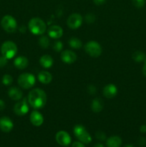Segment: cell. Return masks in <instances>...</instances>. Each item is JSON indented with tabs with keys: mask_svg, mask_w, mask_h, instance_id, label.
Segmentation results:
<instances>
[{
	"mask_svg": "<svg viewBox=\"0 0 146 147\" xmlns=\"http://www.w3.org/2000/svg\"><path fill=\"white\" fill-rule=\"evenodd\" d=\"M28 102L30 106L34 109H41L47 103L46 93L40 88H34L29 92Z\"/></svg>",
	"mask_w": 146,
	"mask_h": 147,
	"instance_id": "cell-1",
	"label": "cell"
},
{
	"mask_svg": "<svg viewBox=\"0 0 146 147\" xmlns=\"http://www.w3.org/2000/svg\"><path fill=\"white\" fill-rule=\"evenodd\" d=\"M28 27L29 31L35 35H41L44 34V32L46 31V26L45 22L43 21L42 19L38 18V17H34V18L31 19L29 22Z\"/></svg>",
	"mask_w": 146,
	"mask_h": 147,
	"instance_id": "cell-2",
	"label": "cell"
},
{
	"mask_svg": "<svg viewBox=\"0 0 146 147\" xmlns=\"http://www.w3.org/2000/svg\"><path fill=\"white\" fill-rule=\"evenodd\" d=\"M1 53L8 60L13 58L17 53V45L12 41L4 42L1 47Z\"/></svg>",
	"mask_w": 146,
	"mask_h": 147,
	"instance_id": "cell-3",
	"label": "cell"
},
{
	"mask_svg": "<svg viewBox=\"0 0 146 147\" xmlns=\"http://www.w3.org/2000/svg\"><path fill=\"white\" fill-rule=\"evenodd\" d=\"M18 84L24 89L31 88L35 84L36 79L34 76L29 73H24L20 75L18 78Z\"/></svg>",
	"mask_w": 146,
	"mask_h": 147,
	"instance_id": "cell-4",
	"label": "cell"
},
{
	"mask_svg": "<svg viewBox=\"0 0 146 147\" xmlns=\"http://www.w3.org/2000/svg\"><path fill=\"white\" fill-rule=\"evenodd\" d=\"M1 25L3 30L9 33L14 32L17 29V20L14 19V17L9 14L2 17L1 20Z\"/></svg>",
	"mask_w": 146,
	"mask_h": 147,
	"instance_id": "cell-5",
	"label": "cell"
},
{
	"mask_svg": "<svg viewBox=\"0 0 146 147\" xmlns=\"http://www.w3.org/2000/svg\"><path fill=\"white\" fill-rule=\"evenodd\" d=\"M74 134L82 143L89 144L92 142L91 136L82 125H76L74 127Z\"/></svg>",
	"mask_w": 146,
	"mask_h": 147,
	"instance_id": "cell-6",
	"label": "cell"
},
{
	"mask_svg": "<svg viewBox=\"0 0 146 147\" xmlns=\"http://www.w3.org/2000/svg\"><path fill=\"white\" fill-rule=\"evenodd\" d=\"M84 50L90 56L98 57L102 54V47L97 42L90 41L84 45Z\"/></svg>",
	"mask_w": 146,
	"mask_h": 147,
	"instance_id": "cell-7",
	"label": "cell"
},
{
	"mask_svg": "<svg viewBox=\"0 0 146 147\" xmlns=\"http://www.w3.org/2000/svg\"><path fill=\"white\" fill-rule=\"evenodd\" d=\"M83 19L81 14L78 13H74L70 15L67 21V24L70 29L76 30L78 29L82 24Z\"/></svg>",
	"mask_w": 146,
	"mask_h": 147,
	"instance_id": "cell-8",
	"label": "cell"
},
{
	"mask_svg": "<svg viewBox=\"0 0 146 147\" xmlns=\"http://www.w3.org/2000/svg\"><path fill=\"white\" fill-rule=\"evenodd\" d=\"M29 111V106L27 104V100L25 98L23 99L21 101H19L14 105V112L17 116H24Z\"/></svg>",
	"mask_w": 146,
	"mask_h": 147,
	"instance_id": "cell-9",
	"label": "cell"
},
{
	"mask_svg": "<svg viewBox=\"0 0 146 147\" xmlns=\"http://www.w3.org/2000/svg\"><path fill=\"white\" fill-rule=\"evenodd\" d=\"M56 141L61 146H68L71 143V137L67 132L64 131H60L55 136Z\"/></svg>",
	"mask_w": 146,
	"mask_h": 147,
	"instance_id": "cell-10",
	"label": "cell"
},
{
	"mask_svg": "<svg viewBox=\"0 0 146 147\" xmlns=\"http://www.w3.org/2000/svg\"><path fill=\"white\" fill-rule=\"evenodd\" d=\"M14 123L7 116H3L0 118V129L3 132L8 133L13 129Z\"/></svg>",
	"mask_w": 146,
	"mask_h": 147,
	"instance_id": "cell-11",
	"label": "cell"
},
{
	"mask_svg": "<svg viewBox=\"0 0 146 147\" xmlns=\"http://www.w3.org/2000/svg\"><path fill=\"white\" fill-rule=\"evenodd\" d=\"M61 59L64 63L72 64L77 60V55L71 50H64L61 53Z\"/></svg>",
	"mask_w": 146,
	"mask_h": 147,
	"instance_id": "cell-12",
	"label": "cell"
},
{
	"mask_svg": "<svg viewBox=\"0 0 146 147\" xmlns=\"http://www.w3.org/2000/svg\"><path fill=\"white\" fill-rule=\"evenodd\" d=\"M30 121L34 126H40L44 123V117L41 113L37 111H34L30 114Z\"/></svg>",
	"mask_w": 146,
	"mask_h": 147,
	"instance_id": "cell-13",
	"label": "cell"
},
{
	"mask_svg": "<svg viewBox=\"0 0 146 147\" xmlns=\"http://www.w3.org/2000/svg\"><path fill=\"white\" fill-rule=\"evenodd\" d=\"M117 94V88L114 84H107L103 88V95L107 98H113Z\"/></svg>",
	"mask_w": 146,
	"mask_h": 147,
	"instance_id": "cell-14",
	"label": "cell"
},
{
	"mask_svg": "<svg viewBox=\"0 0 146 147\" xmlns=\"http://www.w3.org/2000/svg\"><path fill=\"white\" fill-rule=\"evenodd\" d=\"M63 30L59 25H52L48 29V35L51 38L59 39L62 36Z\"/></svg>",
	"mask_w": 146,
	"mask_h": 147,
	"instance_id": "cell-15",
	"label": "cell"
},
{
	"mask_svg": "<svg viewBox=\"0 0 146 147\" xmlns=\"http://www.w3.org/2000/svg\"><path fill=\"white\" fill-rule=\"evenodd\" d=\"M14 65L19 70H24L28 66L29 60L24 56H19L14 60Z\"/></svg>",
	"mask_w": 146,
	"mask_h": 147,
	"instance_id": "cell-16",
	"label": "cell"
},
{
	"mask_svg": "<svg viewBox=\"0 0 146 147\" xmlns=\"http://www.w3.org/2000/svg\"><path fill=\"white\" fill-rule=\"evenodd\" d=\"M53 60L52 57L49 55H44L42 56L40 59V63L44 68H50L53 65Z\"/></svg>",
	"mask_w": 146,
	"mask_h": 147,
	"instance_id": "cell-17",
	"label": "cell"
},
{
	"mask_svg": "<svg viewBox=\"0 0 146 147\" xmlns=\"http://www.w3.org/2000/svg\"><path fill=\"white\" fill-rule=\"evenodd\" d=\"M8 95L11 99L14 100H19L22 98V92L19 88L17 87H12L9 88Z\"/></svg>",
	"mask_w": 146,
	"mask_h": 147,
	"instance_id": "cell-18",
	"label": "cell"
},
{
	"mask_svg": "<svg viewBox=\"0 0 146 147\" xmlns=\"http://www.w3.org/2000/svg\"><path fill=\"white\" fill-rule=\"evenodd\" d=\"M38 80L43 84H49L52 80V76L47 71H41L38 74Z\"/></svg>",
	"mask_w": 146,
	"mask_h": 147,
	"instance_id": "cell-19",
	"label": "cell"
},
{
	"mask_svg": "<svg viewBox=\"0 0 146 147\" xmlns=\"http://www.w3.org/2000/svg\"><path fill=\"white\" fill-rule=\"evenodd\" d=\"M122 144V139L117 136H110L106 142L107 147H120Z\"/></svg>",
	"mask_w": 146,
	"mask_h": 147,
	"instance_id": "cell-20",
	"label": "cell"
},
{
	"mask_svg": "<svg viewBox=\"0 0 146 147\" xmlns=\"http://www.w3.org/2000/svg\"><path fill=\"white\" fill-rule=\"evenodd\" d=\"M103 107H104V104L101 99L96 98L92 101L91 109L94 113H100L103 109Z\"/></svg>",
	"mask_w": 146,
	"mask_h": 147,
	"instance_id": "cell-21",
	"label": "cell"
},
{
	"mask_svg": "<svg viewBox=\"0 0 146 147\" xmlns=\"http://www.w3.org/2000/svg\"><path fill=\"white\" fill-rule=\"evenodd\" d=\"M132 57L136 63H142V62H145L146 60V55L141 51L134 52Z\"/></svg>",
	"mask_w": 146,
	"mask_h": 147,
	"instance_id": "cell-22",
	"label": "cell"
},
{
	"mask_svg": "<svg viewBox=\"0 0 146 147\" xmlns=\"http://www.w3.org/2000/svg\"><path fill=\"white\" fill-rule=\"evenodd\" d=\"M69 45L73 49H80L82 46V42L81 40L77 37H71L68 42Z\"/></svg>",
	"mask_w": 146,
	"mask_h": 147,
	"instance_id": "cell-23",
	"label": "cell"
},
{
	"mask_svg": "<svg viewBox=\"0 0 146 147\" xmlns=\"http://www.w3.org/2000/svg\"><path fill=\"white\" fill-rule=\"evenodd\" d=\"M38 43L39 45H40V47H42V48L46 49L50 46V42L47 36H42V37H41L39 39Z\"/></svg>",
	"mask_w": 146,
	"mask_h": 147,
	"instance_id": "cell-24",
	"label": "cell"
},
{
	"mask_svg": "<svg viewBox=\"0 0 146 147\" xmlns=\"http://www.w3.org/2000/svg\"><path fill=\"white\" fill-rule=\"evenodd\" d=\"M13 83V78L10 75L6 74L2 77V83L4 86H10Z\"/></svg>",
	"mask_w": 146,
	"mask_h": 147,
	"instance_id": "cell-25",
	"label": "cell"
},
{
	"mask_svg": "<svg viewBox=\"0 0 146 147\" xmlns=\"http://www.w3.org/2000/svg\"><path fill=\"white\" fill-rule=\"evenodd\" d=\"M133 5L137 8H143L145 4V0H131Z\"/></svg>",
	"mask_w": 146,
	"mask_h": 147,
	"instance_id": "cell-26",
	"label": "cell"
},
{
	"mask_svg": "<svg viewBox=\"0 0 146 147\" xmlns=\"http://www.w3.org/2000/svg\"><path fill=\"white\" fill-rule=\"evenodd\" d=\"M62 48H63V44L62 42L60 41L55 42L54 43V45H53V50H54L55 52H57V53L61 52L62 50Z\"/></svg>",
	"mask_w": 146,
	"mask_h": 147,
	"instance_id": "cell-27",
	"label": "cell"
},
{
	"mask_svg": "<svg viewBox=\"0 0 146 147\" xmlns=\"http://www.w3.org/2000/svg\"><path fill=\"white\" fill-rule=\"evenodd\" d=\"M85 20L87 23H93L95 21V16L92 13H89L86 15Z\"/></svg>",
	"mask_w": 146,
	"mask_h": 147,
	"instance_id": "cell-28",
	"label": "cell"
},
{
	"mask_svg": "<svg viewBox=\"0 0 146 147\" xmlns=\"http://www.w3.org/2000/svg\"><path fill=\"white\" fill-rule=\"evenodd\" d=\"M95 136L99 139V140H102V141H104V139H106V136L104 134V132L102 131H97V133L95 134Z\"/></svg>",
	"mask_w": 146,
	"mask_h": 147,
	"instance_id": "cell-29",
	"label": "cell"
},
{
	"mask_svg": "<svg viewBox=\"0 0 146 147\" xmlns=\"http://www.w3.org/2000/svg\"><path fill=\"white\" fill-rule=\"evenodd\" d=\"M7 60L8 59L6 58L5 57H4L3 55L1 56L0 57V67H4L7 64Z\"/></svg>",
	"mask_w": 146,
	"mask_h": 147,
	"instance_id": "cell-30",
	"label": "cell"
},
{
	"mask_svg": "<svg viewBox=\"0 0 146 147\" xmlns=\"http://www.w3.org/2000/svg\"><path fill=\"white\" fill-rule=\"evenodd\" d=\"M106 1V0H93V2H94V4L97 6L102 5V4H104Z\"/></svg>",
	"mask_w": 146,
	"mask_h": 147,
	"instance_id": "cell-31",
	"label": "cell"
},
{
	"mask_svg": "<svg viewBox=\"0 0 146 147\" xmlns=\"http://www.w3.org/2000/svg\"><path fill=\"white\" fill-rule=\"evenodd\" d=\"M88 91L90 94H94L96 93V88H94V86H90L88 87Z\"/></svg>",
	"mask_w": 146,
	"mask_h": 147,
	"instance_id": "cell-32",
	"label": "cell"
},
{
	"mask_svg": "<svg viewBox=\"0 0 146 147\" xmlns=\"http://www.w3.org/2000/svg\"><path fill=\"white\" fill-rule=\"evenodd\" d=\"M72 147H85V146H84V145L82 143H81V142H75L72 144Z\"/></svg>",
	"mask_w": 146,
	"mask_h": 147,
	"instance_id": "cell-33",
	"label": "cell"
},
{
	"mask_svg": "<svg viewBox=\"0 0 146 147\" xmlns=\"http://www.w3.org/2000/svg\"><path fill=\"white\" fill-rule=\"evenodd\" d=\"M4 108H5V103H4V100L0 99V111L4 110Z\"/></svg>",
	"mask_w": 146,
	"mask_h": 147,
	"instance_id": "cell-34",
	"label": "cell"
},
{
	"mask_svg": "<svg viewBox=\"0 0 146 147\" xmlns=\"http://www.w3.org/2000/svg\"><path fill=\"white\" fill-rule=\"evenodd\" d=\"M140 131L142 133H146V125H142L140 128Z\"/></svg>",
	"mask_w": 146,
	"mask_h": 147,
	"instance_id": "cell-35",
	"label": "cell"
},
{
	"mask_svg": "<svg viewBox=\"0 0 146 147\" xmlns=\"http://www.w3.org/2000/svg\"><path fill=\"white\" fill-rule=\"evenodd\" d=\"M143 73L145 76L146 77V60L145 61L144 65H143Z\"/></svg>",
	"mask_w": 146,
	"mask_h": 147,
	"instance_id": "cell-36",
	"label": "cell"
},
{
	"mask_svg": "<svg viewBox=\"0 0 146 147\" xmlns=\"http://www.w3.org/2000/svg\"><path fill=\"white\" fill-rule=\"evenodd\" d=\"M93 147H104V146L102 144H97L94 145Z\"/></svg>",
	"mask_w": 146,
	"mask_h": 147,
	"instance_id": "cell-37",
	"label": "cell"
},
{
	"mask_svg": "<svg viewBox=\"0 0 146 147\" xmlns=\"http://www.w3.org/2000/svg\"><path fill=\"white\" fill-rule=\"evenodd\" d=\"M124 147H134V146L132 144H127V145H125Z\"/></svg>",
	"mask_w": 146,
	"mask_h": 147,
	"instance_id": "cell-38",
	"label": "cell"
}]
</instances>
